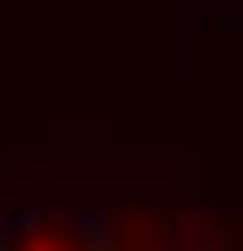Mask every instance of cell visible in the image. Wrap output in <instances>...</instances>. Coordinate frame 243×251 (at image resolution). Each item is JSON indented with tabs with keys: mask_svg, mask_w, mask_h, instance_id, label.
<instances>
[{
	"mask_svg": "<svg viewBox=\"0 0 243 251\" xmlns=\"http://www.w3.org/2000/svg\"><path fill=\"white\" fill-rule=\"evenodd\" d=\"M25 251H65V243H25Z\"/></svg>",
	"mask_w": 243,
	"mask_h": 251,
	"instance_id": "cell-1",
	"label": "cell"
}]
</instances>
